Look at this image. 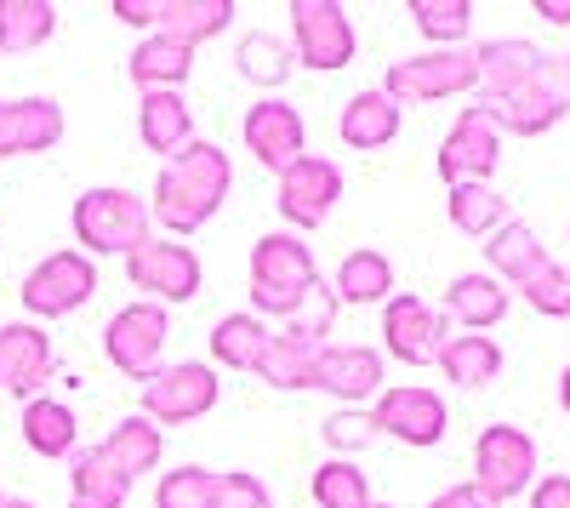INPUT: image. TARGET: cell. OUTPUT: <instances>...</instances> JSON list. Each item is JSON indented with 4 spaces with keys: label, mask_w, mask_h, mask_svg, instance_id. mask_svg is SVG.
<instances>
[{
    "label": "cell",
    "mask_w": 570,
    "mask_h": 508,
    "mask_svg": "<svg viewBox=\"0 0 570 508\" xmlns=\"http://www.w3.org/2000/svg\"><path fill=\"white\" fill-rule=\"evenodd\" d=\"M371 508H394V502H376V497H371Z\"/></svg>",
    "instance_id": "obj_49"
},
{
    "label": "cell",
    "mask_w": 570,
    "mask_h": 508,
    "mask_svg": "<svg viewBox=\"0 0 570 508\" xmlns=\"http://www.w3.org/2000/svg\"><path fill=\"white\" fill-rule=\"evenodd\" d=\"M137 137H142V149H155L166 160L195 144V109H188L183 91H142V104H137Z\"/></svg>",
    "instance_id": "obj_25"
},
{
    "label": "cell",
    "mask_w": 570,
    "mask_h": 508,
    "mask_svg": "<svg viewBox=\"0 0 570 508\" xmlns=\"http://www.w3.org/2000/svg\"><path fill=\"white\" fill-rule=\"evenodd\" d=\"M314 365H320V349H314V343H297V338L274 332V338H268V354H263V365H257V378H263L268 389L297 394V389H314Z\"/></svg>",
    "instance_id": "obj_36"
},
{
    "label": "cell",
    "mask_w": 570,
    "mask_h": 508,
    "mask_svg": "<svg viewBox=\"0 0 570 508\" xmlns=\"http://www.w3.org/2000/svg\"><path fill=\"white\" fill-rule=\"evenodd\" d=\"M485 263H491V274H497L508 292H519V286H531L553 257H548V246L537 241V228H531V223L508 217L497 235L485 241Z\"/></svg>",
    "instance_id": "obj_24"
},
{
    "label": "cell",
    "mask_w": 570,
    "mask_h": 508,
    "mask_svg": "<svg viewBox=\"0 0 570 508\" xmlns=\"http://www.w3.org/2000/svg\"><path fill=\"white\" fill-rule=\"evenodd\" d=\"M234 69H240V80H252L257 91L279 98V86L297 75V52H292V40L274 35V29H246L234 40Z\"/></svg>",
    "instance_id": "obj_27"
},
{
    "label": "cell",
    "mask_w": 570,
    "mask_h": 508,
    "mask_svg": "<svg viewBox=\"0 0 570 508\" xmlns=\"http://www.w3.org/2000/svg\"><path fill=\"white\" fill-rule=\"evenodd\" d=\"M0 508H40V502H29V497H0Z\"/></svg>",
    "instance_id": "obj_48"
},
{
    "label": "cell",
    "mask_w": 570,
    "mask_h": 508,
    "mask_svg": "<svg viewBox=\"0 0 570 508\" xmlns=\"http://www.w3.org/2000/svg\"><path fill=\"white\" fill-rule=\"evenodd\" d=\"M320 434H325V451L331 457H348V463H354V451H365L376 440V423H371V411L343 406V411H331V418L320 423Z\"/></svg>",
    "instance_id": "obj_40"
},
{
    "label": "cell",
    "mask_w": 570,
    "mask_h": 508,
    "mask_svg": "<svg viewBox=\"0 0 570 508\" xmlns=\"http://www.w3.org/2000/svg\"><path fill=\"white\" fill-rule=\"evenodd\" d=\"M559 406L570 411V365H564V372H559Z\"/></svg>",
    "instance_id": "obj_47"
},
{
    "label": "cell",
    "mask_w": 570,
    "mask_h": 508,
    "mask_svg": "<svg viewBox=\"0 0 570 508\" xmlns=\"http://www.w3.org/2000/svg\"><path fill=\"white\" fill-rule=\"evenodd\" d=\"M23 440L35 457H46V463H63V457L80 451V423H75V406L40 394L23 406Z\"/></svg>",
    "instance_id": "obj_29"
},
{
    "label": "cell",
    "mask_w": 570,
    "mask_h": 508,
    "mask_svg": "<svg viewBox=\"0 0 570 508\" xmlns=\"http://www.w3.org/2000/svg\"><path fill=\"white\" fill-rule=\"evenodd\" d=\"M285 18H292V52H297V69H348L354 63V23L348 12L337 7V0H292L285 7Z\"/></svg>",
    "instance_id": "obj_8"
},
{
    "label": "cell",
    "mask_w": 570,
    "mask_h": 508,
    "mask_svg": "<svg viewBox=\"0 0 570 508\" xmlns=\"http://www.w3.org/2000/svg\"><path fill=\"white\" fill-rule=\"evenodd\" d=\"M126 75L137 91H183V80L195 75V46H183L171 35H142L126 58Z\"/></svg>",
    "instance_id": "obj_22"
},
{
    "label": "cell",
    "mask_w": 570,
    "mask_h": 508,
    "mask_svg": "<svg viewBox=\"0 0 570 508\" xmlns=\"http://www.w3.org/2000/svg\"><path fill=\"white\" fill-rule=\"evenodd\" d=\"M331 297H337V309H371V303H389L394 297V263L376 252V246H360L337 263V274H331Z\"/></svg>",
    "instance_id": "obj_28"
},
{
    "label": "cell",
    "mask_w": 570,
    "mask_h": 508,
    "mask_svg": "<svg viewBox=\"0 0 570 508\" xmlns=\"http://www.w3.org/2000/svg\"><path fill=\"white\" fill-rule=\"evenodd\" d=\"M451 338V320L445 309L422 303L416 292H394L383 303V349L400 360V365H434L440 349Z\"/></svg>",
    "instance_id": "obj_13"
},
{
    "label": "cell",
    "mask_w": 570,
    "mask_h": 508,
    "mask_svg": "<svg viewBox=\"0 0 570 508\" xmlns=\"http://www.w3.org/2000/svg\"><path fill=\"white\" fill-rule=\"evenodd\" d=\"M314 389H325L331 400H343V406L376 400L389 389L383 383V354L365 349V343H325L320 365H314Z\"/></svg>",
    "instance_id": "obj_18"
},
{
    "label": "cell",
    "mask_w": 570,
    "mask_h": 508,
    "mask_svg": "<svg viewBox=\"0 0 570 508\" xmlns=\"http://www.w3.org/2000/svg\"><path fill=\"white\" fill-rule=\"evenodd\" d=\"M383 91L405 109V104H445L473 91V52L468 46H434V52H416L405 63L389 69Z\"/></svg>",
    "instance_id": "obj_10"
},
{
    "label": "cell",
    "mask_w": 570,
    "mask_h": 508,
    "mask_svg": "<svg viewBox=\"0 0 570 508\" xmlns=\"http://www.w3.org/2000/svg\"><path fill=\"white\" fill-rule=\"evenodd\" d=\"M115 18H120V23H131V29H149V35H155L160 0H115Z\"/></svg>",
    "instance_id": "obj_45"
},
{
    "label": "cell",
    "mask_w": 570,
    "mask_h": 508,
    "mask_svg": "<svg viewBox=\"0 0 570 508\" xmlns=\"http://www.w3.org/2000/svg\"><path fill=\"white\" fill-rule=\"evenodd\" d=\"M131 480H120L98 446H80L69 457V508H126Z\"/></svg>",
    "instance_id": "obj_32"
},
{
    "label": "cell",
    "mask_w": 570,
    "mask_h": 508,
    "mask_svg": "<svg viewBox=\"0 0 570 508\" xmlns=\"http://www.w3.org/2000/svg\"><path fill=\"white\" fill-rule=\"evenodd\" d=\"M268 320H257L252 309L240 314H223L217 326H212V360L228 365V372H257L263 354H268Z\"/></svg>",
    "instance_id": "obj_31"
},
{
    "label": "cell",
    "mask_w": 570,
    "mask_h": 508,
    "mask_svg": "<svg viewBox=\"0 0 570 508\" xmlns=\"http://www.w3.org/2000/svg\"><path fill=\"white\" fill-rule=\"evenodd\" d=\"M52 372H58V354H52L46 326L7 320L0 326V389L18 400H40V383H52Z\"/></svg>",
    "instance_id": "obj_16"
},
{
    "label": "cell",
    "mask_w": 570,
    "mask_h": 508,
    "mask_svg": "<svg viewBox=\"0 0 570 508\" xmlns=\"http://www.w3.org/2000/svg\"><path fill=\"white\" fill-rule=\"evenodd\" d=\"M228 23H234V0H160V18H155V29L183 46L217 40Z\"/></svg>",
    "instance_id": "obj_34"
},
{
    "label": "cell",
    "mask_w": 570,
    "mask_h": 508,
    "mask_svg": "<svg viewBox=\"0 0 570 508\" xmlns=\"http://www.w3.org/2000/svg\"><path fill=\"white\" fill-rule=\"evenodd\" d=\"M537 18H548V23L570 29V0H537Z\"/></svg>",
    "instance_id": "obj_46"
},
{
    "label": "cell",
    "mask_w": 570,
    "mask_h": 508,
    "mask_svg": "<svg viewBox=\"0 0 570 508\" xmlns=\"http://www.w3.org/2000/svg\"><path fill=\"white\" fill-rule=\"evenodd\" d=\"M542 58H548L542 46H537V40H519V35H502V40L473 46V91H480V104L513 91L519 80H531V69H537Z\"/></svg>",
    "instance_id": "obj_20"
},
{
    "label": "cell",
    "mask_w": 570,
    "mask_h": 508,
    "mask_svg": "<svg viewBox=\"0 0 570 508\" xmlns=\"http://www.w3.org/2000/svg\"><path fill=\"white\" fill-rule=\"evenodd\" d=\"M497 160H502V131H497V120H491L480 104L462 109V115L451 120L445 144H440V155H434L445 189H456V183H491Z\"/></svg>",
    "instance_id": "obj_14"
},
{
    "label": "cell",
    "mask_w": 570,
    "mask_h": 508,
    "mask_svg": "<svg viewBox=\"0 0 570 508\" xmlns=\"http://www.w3.org/2000/svg\"><path fill=\"white\" fill-rule=\"evenodd\" d=\"M564 75H570V52H564Z\"/></svg>",
    "instance_id": "obj_50"
},
{
    "label": "cell",
    "mask_w": 570,
    "mask_h": 508,
    "mask_svg": "<svg viewBox=\"0 0 570 508\" xmlns=\"http://www.w3.org/2000/svg\"><path fill=\"white\" fill-rule=\"evenodd\" d=\"M58 35V7L52 0H0V52L23 58L40 52Z\"/></svg>",
    "instance_id": "obj_33"
},
{
    "label": "cell",
    "mask_w": 570,
    "mask_h": 508,
    "mask_svg": "<svg viewBox=\"0 0 570 508\" xmlns=\"http://www.w3.org/2000/svg\"><path fill=\"white\" fill-rule=\"evenodd\" d=\"M126 281L137 292H149V303H195L200 297V281H206V268L195 257V246H183V241H160L149 235L131 257H126Z\"/></svg>",
    "instance_id": "obj_11"
},
{
    "label": "cell",
    "mask_w": 570,
    "mask_h": 508,
    "mask_svg": "<svg viewBox=\"0 0 570 508\" xmlns=\"http://www.w3.org/2000/svg\"><path fill=\"white\" fill-rule=\"evenodd\" d=\"M411 23L434 46H462L468 23H473V7L468 0H411Z\"/></svg>",
    "instance_id": "obj_39"
},
{
    "label": "cell",
    "mask_w": 570,
    "mask_h": 508,
    "mask_svg": "<svg viewBox=\"0 0 570 508\" xmlns=\"http://www.w3.org/2000/svg\"><path fill=\"white\" fill-rule=\"evenodd\" d=\"M445 212H451V223L462 228V235H473V241H491L497 228L508 223V201L491 189V183H456V189L445 195Z\"/></svg>",
    "instance_id": "obj_35"
},
{
    "label": "cell",
    "mask_w": 570,
    "mask_h": 508,
    "mask_svg": "<svg viewBox=\"0 0 570 508\" xmlns=\"http://www.w3.org/2000/svg\"><path fill=\"white\" fill-rule=\"evenodd\" d=\"M440 309H445V320H456V326H468V332H491V326L508 320L513 292L497 281V274H456V281L445 286Z\"/></svg>",
    "instance_id": "obj_26"
},
{
    "label": "cell",
    "mask_w": 570,
    "mask_h": 508,
    "mask_svg": "<svg viewBox=\"0 0 570 508\" xmlns=\"http://www.w3.org/2000/svg\"><path fill=\"white\" fill-rule=\"evenodd\" d=\"M497 131H513V137H542L553 131L564 115H570V75H564V58H542L531 69V80H519L513 91H502V98L480 104Z\"/></svg>",
    "instance_id": "obj_4"
},
{
    "label": "cell",
    "mask_w": 570,
    "mask_h": 508,
    "mask_svg": "<svg viewBox=\"0 0 570 508\" xmlns=\"http://www.w3.org/2000/svg\"><path fill=\"white\" fill-rule=\"evenodd\" d=\"M473 491H485L497 508L537 486V440L513 423H491L473 440Z\"/></svg>",
    "instance_id": "obj_6"
},
{
    "label": "cell",
    "mask_w": 570,
    "mask_h": 508,
    "mask_svg": "<svg viewBox=\"0 0 570 508\" xmlns=\"http://www.w3.org/2000/svg\"><path fill=\"white\" fill-rule=\"evenodd\" d=\"M217 508H274L268 502V486L246 469H234V475H217Z\"/></svg>",
    "instance_id": "obj_42"
},
{
    "label": "cell",
    "mask_w": 570,
    "mask_h": 508,
    "mask_svg": "<svg viewBox=\"0 0 570 508\" xmlns=\"http://www.w3.org/2000/svg\"><path fill=\"white\" fill-rule=\"evenodd\" d=\"M337 137L348 149H360V155H371V149H389L394 137H400V104L389 98L383 86H365V91H354V98L343 104V115H337Z\"/></svg>",
    "instance_id": "obj_23"
},
{
    "label": "cell",
    "mask_w": 570,
    "mask_h": 508,
    "mask_svg": "<svg viewBox=\"0 0 570 508\" xmlns=\"http://www.w3.org/2000/svg\"><path fill=\"white\" fill-rule=\"evenodd\" d=\"M155 508H217V469L206 463H177L155 486Z\"/></svg>",
    "instance_id": "obj_38"
},
{
    "label": "cell",
    "mask_w": 570,
    "mask_h": 508,
    "mask_svg": "<svg viewBox=\"0 0 570 508\" xmlns=\"http://www.w3.org/2000/svg\"><path fill=\"white\" fill-rule=\"evenodd\" d=\"M308 491H314L320 508H371V480H365L360 463H348V457H325L308 480Z\"/></svg>",
    "instance_id": "obj_37"
},
{
    "label": "cell",
    "mask_w": 570,
    "mask_h": 508,
    "mask_svg": "<svg viewBox=\"0 0 570 508\" xmlns=\"http://www.w3.org/2000/svg\"><path fill=\"white\" fill-rule=\"evenodd\" d=\"M69 223H75V252H86L91 263L98 257H131L142 241H149V228H155V217H149V201L142 195H131V189H86L80 201H75V212H69Z\"/></svg>",
    "instance_id": "obj_3"
},
{
    "label": "cell",
    "mask_w": 570,
    "mask_h": 508,
    "mask_svg": "<svg viewBox=\"0 0 570 508\" xmlns=\"http://www.w3.org/2000/svg\"><path fill=\"white\" fill-rule=\"evenodd\" d=\"M422 508H497V502H491L485 491H473V486L462 480V486H445L440 497H428Z\"/></svg>",
    "instance_id": "obj_44"
},
{
    "label": "cell",
    "mask_w": 570,
    "mask_h": 508,
    "mask_svg": "<svg viewBox=\"0 0 570 508\" xmlns=\"http://www.w3.org/2000/svg\"><path fill=\"white\" fill-rule=\"evenodd\" d=\"M371 423H376V434H389V440H400V446H440L445 440V429H451V411H445V400L434 394V389H422V383H394V389H383L371 400Z\"/></svg>",
    "instance_id": "obj_12"
},
{
    "label": "cell",
    "mask_w": 570,
    "mask_h": 508,
    "mask_svg": "<svg viewBox=\"0 0 570 508\" xmlns=\"http://www.w3.org/2000/svg\"><path fill=\"white\" fill-rule=\"evenodd\" d=\"M519 297L548 320H570V263H548L531 286H519Z\"/></svg>",
    "instance_id": "obj_41"
},
{
    "label": "cell",
    "mask_w": 570,
    "mask_h": 508,
    "mask_svg": "<svg viewBox=\"0 0 570 508\" xmlns=\"http://www.w3.org/2000/svg\"><path fill=\"white\" fill-rule=\"evenodd\" d=\"M320 286V268H314V252L292 235V228H274L252 246V314L257 320H292L308 292Z\"/></svg>",
    "instance_id": "obj_2"
},
{
    "label": "cell",
    "mask_w": 570,
    "mask_h": 508,
    "mask_svg": "<svg viewBox=\"0 0 570 508\" xmlns=\"http://www.w3.org/2000/svg\"><path fill=\"white\" fill-rule=\"evenodd\" d=\"M63 137V104L58 98H0V160L46 155Z\"/></svg>",
    "instance_id": "obj_19"
},
{
    "label": "cell",
    "mask_w": 570,
    "mask_h": 508,
    "mask_svg": "<svg viewBox=\"0 0 570 508\" xmlns=\"http://www.w3.org/2000/svg\"><path fill=\"white\" fill-rule=\"evenodd\" d=\"M434 365L445 372V383H456V389H485V383L502 378V349L485 332H462V338L451 332Z\"/></svg>",
    "instance_id": "obj_30"
},
{
    "label": "cell",
    "mask_w": 570,
    "mask_h": 508,
    "mask_svg": "<svg viewBox=\"0 0 570 508\" xmlns=\"http://www.w3.org/2000/svg\"><path fill=\"white\" fill-rule=\"evenodd\" d=\"M98 451H104V463H109L120 480H142V475L160 469V457H166V429L149 423L142 411H131V418H120V423L98 440Z\"/></svg>",
    "instance_id": "obj_21"
},
{
    "label": "cell",
    "mask_w": 570,
    "mask_h": 508,
    "mask_svg": "<svg viewBox=\"0 0 570 508\" xmlns=\"http://www.w3.org/2000/svg\"><path fill=\"white\" fill-rule=\"evenodd\" d=\"M531 508H570V475H542L531 486Z\"/></svg>",
    "instance_id": "obj_43"
},
{
    "label": "cell",
    "mask_w": 570,
    "mask_h": 508,
    "mask_svg": "<svg viewBox=\"0 0 570 508\" xmlns=\"http://www.w3.org/2000/svg\"><path fill=\"white\" fill-rule=\"evenodd\" d=\"M343 201V166L325 155H303L279 172V217L292 228H320Z\"/></svg>",
    "instance_id": "obj_15"
},
{
    "label": "cell",
    "mask_w": 570,
    "mask_h": 508,
    "mask_svg": "<svg viewBox=\"0 0 570 508\" xmlns=\"http://www.w3.org/2000/svg\"><path fill=\"white\" fill-rule=\"evenodd\" d=\"M91 292H98V263H91L86 252H52V257H40L23 274V286H18V297H23L35 326H40V320H63V314L86 309Z\"/></svg>",
    "instance_id": "obj_7"
},
{
    "label": "cell",
    "mask_w": 570,
    "mask_h": 508,
    "mask_svg": "<svg viewBox=\"0 0 570 508\" xmlns=\"http://www.w3.org/2000/svg\"><path fill=\"white\" fill-rule=\"evenodd\" d=\"M234 189V160L223 144H206V137H195L183 155L166 160V172L155 177V195H149V217L160 228H171V241L183 235H200V228L223 212Z\"/></svg>",
    "instance_id": "obj_1"
},
{
    "label": "cell",
    "mask_w": 570,
    "mask_h": 508,
    "mask_svg": "<svg viewBox=\"0 0 570 508\" xmlns=\"http://www.w3.org/2000/svg\"><path fill=\"white\" fill-rule=\"evenodd\" d=\"M240 137H246V149L279 177L292 160H303L308 149V126H303V115L285 104V98H257L252 109H246V120H240Z\"/></svg>",
    "instance_id": "obj_17"
},
{
    "label": "cell",
    "mask_w": 570,
    "mask_h": 508,
    "mask_svg": "<svg viewBox=\"0 0 570 508\" xmlns=\"http://www.w3.org/2000/svg\"><path fill=\"white\" fill-rule=\"evenodd\" d=\"M166 338H171V314L160 303H126L109 314V326H104V354L120 378H131L137 389L149 383L160 365H166Z\"/></svg>",
    "instance_id": "obj_5"
},
{
    "label": "cell",
    "mask_w": 570,
    "mask_h": 508,
    "mask_svg": "<svg viewBox=\"0 0 570 508\" xmlns=\"http://www.w3.org/2000/svg\"><path fill=\"white\" fill-rule=\"evenodd\" d=\"M217 365L206 360H177V365H160V372L142 383V418L160 423V429H177V423H195L217 406Z\"/></svg>",
    "instance_id": "obj_9"
}]
</instances>
